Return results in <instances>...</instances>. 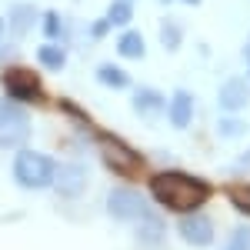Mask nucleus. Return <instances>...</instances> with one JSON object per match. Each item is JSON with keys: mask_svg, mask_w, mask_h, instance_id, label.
Segmentation results:
<instances>
[{"mask_svg": "<svg viewBox=\"0 0 250 250\" xmlns=\"http://www.w3.org/2000/svg\"><path fill=\"white\" fill-rule=\"evenodd\" d=\"M150 193H154L157 204H164L167 210L190 213L210 200V184L200 180V177H190V173L167 170V173L150 177Z\"/></svg>", "mask_w": 250, "mask_h": 250, "instance_id": "f257e3e1", "label": "nucleus"}, {"mask_svg": "<svg viewBox=\"0 0 250 250\" xmlns=\"http://www.w3.org/2000/svg\"><path fill=\"white\" fill-rule=\"evenodd\" d=\"M14 177L27 190H43L54 184V160L37 154V150H20L14 157Z\"/></svg>", "mask_w": 250, "mask_h": 250, "instance_id": "f03ea898", "label": "nucleus"}, {"mask_svg": "<svg viewBox=\"0 0 250 250\" xmlns=\"http://www.w3.org/2000/svg\"><path fill=\"white\" fill-rule=\"evenodd\" d=\"M30 137V117L23 114V107L0 100V147H20Z\"/></svg>", "mask_w": 250, "mask_h": 250, "instance_id": "7ed1b4c3", "label": "nucleus"}, {"mask_svg": "<svg viewBox=\"0 0 250 250\" xmlns=\"http://www.w3.org/2000/svg\"><path fill=\"white\" fill-rule=\"evenodd\" d=\"M100 150H104V160H107V167L120 177H130V173L140 170V154L130 150L124 140H117V137H100Z\"/></svg>", "mask_w": 250, "mask_h": 250, "instance_id": "20e7f679", "label": "nucleus"}, {"mask_svg": "<svg viewBox=\"0 0 250 250\" xmlns=\"http://www.w3.org/2000/svg\"><path fill=\"white\" fill-rule=\"evenodd\" d=\"M107 210H110L114 220H137V217L147 213V204H144V197L137 190L117 187V190H110V197H107Z\"/></svg>", "mask_w": 250, "mask_h": 250, "instance_id": "39448f33", "label": "nucleus"}, {"mask_svg": "<svg viewBox=\"0 0 250 250\" xmlns=\"http://www.w3.org/2000/svg\"><path fill=\"white\" fill-rule=\"evenodd\" d=\"M177 230H180V237H184L187 244H193V247H207V244L213 240V224H210V217H204L200 210L184 213Z\"/></svg>", "mask_w": 250, "mask_h": 250, "instance_id": "423d86ee", "label": "nucleus"}, {"mask_svg": "<svg viewBox=\"0 0 250 250\" xmlns=\"http://www.w3.org/2000/svg\"><path fill=\"white\" fill-rule=\"evenodd\" d=\"M3 87H7L10 100H37L40 97V80L30 70H20V67L3 74Z\"/></svg>", "mask_w": 250, "mask_h": 250, "instance_id": "0eeeda50", "label": "nucleus"}, {"mask_svg": "<svg viewBox=\"0 0 250 250\" xmlns=\"http://www.w3.org/2000/svg\"><path fill=\"white\" fill-rule=\"evenodd\" d=\"M60 197H80V190L87 187V170L80 164H60L54 167V184Z\"/></svg>", "mask_w": 250, "mask_h": 250, "instance_id": "6e6552de", "label": "nucleus"}, {"mask_svg": "<svg viewBox=\"0 0 250 250\" xmlns=\"http://www.w3.org/2000/svg\"><path fill=\"white\" fill-rule=\"evenodd\" d=\"M217 100H220V107L224 110H244L250 104V83L244 77H230L224 87H220V94H217Z\"/></svg>", "mask_w": 250, "mask_h": 250, "instance_id": "1a4fd4ad", "label": "nucleus"}, {"mask_svg": "<svg viewBox=\"0 0 250 250\" xmlns=\"http://www.w3.org/2000/svg\"><path fill=\"white\" fill-rule=\"evenodd\" d=\"M134 110L140 117H157V114L167 110V97L157 94L154 87H140V90L134 94Z\"/></svg>", "mask_w": 250, "mask_h": 250, "instance_id": "9d476101", "label": "nucleus"}, {"mask_svg": "<svg viewBox=\"0 0 250 250\" xmlns=\"http://www.w3.org/2000/svg\"><path fill=\"white\" fill-rule=\"evenodd\" d=\"M167 117H170L173 127H187L193 120V97L187 90H177V94L167 100Z\"/></svg>", "mask_w": 250, "mask_h": 250, "instance_id": "9b49d317", "label": "nucleus"}, {"mask_svg": "<svg viewBox=\"0 0 250 250\" xmlns=\"http://www.w3.org/2000/svg\"><path fill=\"white\" fill-rule=\"evenodd\" d=\"M160 237H164V224H160V217H154L150 210L144 213V217H137V240H140L144 247H157Z\"/></svg>", "mask_w": 250, "mask_h": 250, "instance_id": "f8f14e48", "label": "nucleus"}, {"mask_svg": "<svg viewBox=\"0 0 250 250\" xmlns=\"http://www.w3.org/2000/svg\"><path fill=\"white\" fill-rule=\"evenodd\" d=\"M97 80H100L104 87H114V90H124V87L130 83L127 70H120L114 63H100V67H97Z\"/></svg>", "mask_w": 250, "mask_h": 250, "instance_id": "ddd939ff", "label": "nucleus"}, {"mask_svg": "<svg viewBox=\"0 0 250 250\" xmlns=\"http://www.w3.org/2000/svg\"><path fill=\"white\" fill-rule=\"evenodd\" d=\"M107 23L110 27H127L130 20H134V7H130V0H114L110 7H107Z\"/></svg>", "mask_w": 250, "mask_h": 250, "instance_id": "4468645a", "label": "nucleus"}, {"mask_svg": "<svg viewBox=\"0 0 250 250\" xmlns=\"http://www.w3.org/2000/svg\"><path fill=\"white\" fill-rule=\"evenodd\" d=\"M117 50H120V57L140 60V57H144V37H140L137 30H127L124 37L117 40Z\"/></svg>", "mask_w": 250, "mask_h": 250, "instance_id": "2eb2a0df", "label": "nucleus"}, {"mask_svg": "<svg viewBox=\"0 0 250 250\" xmlns=\"http://www.w3.org/2000/svg\"><path fill=\"white\" fill-rule=\"evenodd\" d=\"M37 60H40V67H47V70H60L67 63V54H63V47H57V43H43L37 50Z\"/></svg>", "mask_w": 250, "mask_h": 250, "instance_id": "dca6fc26", "label": "nucleus"}, {"mask_svg": "<svg viewBox=\"0 0 250 250\" xmlns=\"http://www.w3.org/2000/svg\"><path fill=\"white\" fill-rule=\"evenodd\" d=\"M10 17H14V23H10L14 34H27V27H30V20H34V7H23V3H20V7H14Z\"/></svg>", "mask_w": 250, "mask_h": 250, "instance_id": "f3484780", "label": "nucleus"}, {"mask_svg": "<svg viewBox=\"0 0 250 250\" xmlns=\"http://www.w3.org/2000/svg\"><path fill=\"white\" fill-rule=\"evenodd\" d=\"M230 204L240 213H250V187H233L230 190Z\"/></svg>", "mask_w": 250, "mask_h": 250, "instance_id": "a211bd4d", "label": "nucleus"}, {"mask_svg": "<svg viewBox=\"0 0 250 250\" xmlns=\"http://www.w3.org/2000/svg\"><path fill=\"white\" fill-rule=\"evenodd\" d=\"M160 40H164L167 50H177V43H180V27H177V23H164V27H160Z\"/></svg>", "mask_w": 250, "mask_h": 250, "instance_id": "6ab92c4d", "label": "nucleus"}, {"mask_svg": "<svg viewBox=\"0 0 250 250\" xmlns=\"http://www.w3.org/2000/svg\"><path fill=\"white\" fill-rule=\"evenodd\" d=\"M224 250H250V227H237L230 237V244Z\"/></svg>", "mask_w": 250, "mask_h": 250, "instance_id": "aec40b11", "label": "nucleus"}, {"mask_svg": "<svg viewBox=\"0 0 250 250\" xmlns=\"http://www.w3.org/2000/svg\"><path fill=\"white\" fill-rule=\"evenodd\" d=\"M43 30H47V37H57V34H60V20H57V14H47V17H43Z\"/></svg>", "mask_w": 250, "mask_h": 250, "instance_id": "412c9836", "label": "nucleus"}, {"mask_svg": "<svg viewBox=\"0 0 250 250\" xmlns=\"http://www.w3.org/2000/svg\"><path fill=\"white\" fill-rule=\"evenodd\" d=\"M240 127H244L240 120H220V134H224V137H237V134H240Z\"/></svg>", "mask_w": 250, "mask_h": 250, "instance_id": "4be33fe9", "label": "nucleus"}, {"mask_svg": "<svg viewBox=\"0 0 250 250\" xmlns=\"http://www.w3.org/2000/svg\"><path fill=\"white\" fill-rule=\"evenodd\" d=\"M237 167H240V170H247V167H250V154L244 157V160H240V164H237Z\"/></svg>", "mask_w": 250, "mask_h": 250, "instance_id": "5701e85b", "label": "nucleus"}, {"mask_svg": "<svg viewBox=\"0 0 250 250\" xmlns=\"http://www.w3.org/2000/svg\"><path fill=\"white\" fill-rule=\"evenodd\" d=\"M244 57H247V67H250V40H247V50H244Z\"/></svg>", "mask_w": 250, "mask_h": 250, "instance_id": "b1692460", "label": "nucleus"}, {"mask_svg": "<svg viewBox=\"0 0 250 250\" xmlns=\"http://www.w3.org/2000/svg\"><path fill=\"white\" fill-rule=\"evenodd\" d=\"M0 40H3V20H0Z\"/></svg>", "mask_w": 250, "mask_h": 250, "instance_id": "393cba45", "label": "nucleus"}, {"mask_svg": "<svg viewBox=\"0 0 250 250\" xmlns=\"http://www.w3.org/2000/svg\"><path fill=\"white\" fill-rule=\"evenodd\" d=\"M184 3H200V0H184Z\"/></svg>", "mask_w": 250, "mask_h": 250, "instance_id": "a878e982", "label": "nucleus"}]
</instances>
